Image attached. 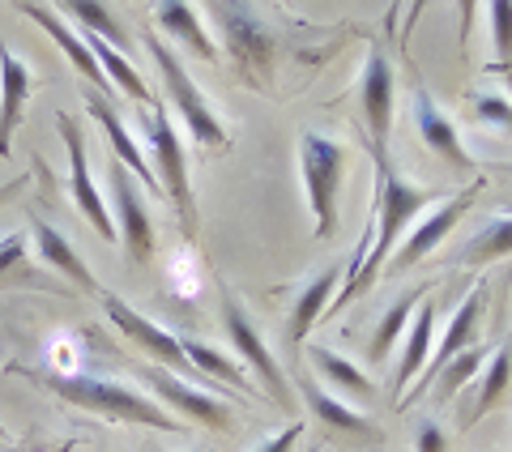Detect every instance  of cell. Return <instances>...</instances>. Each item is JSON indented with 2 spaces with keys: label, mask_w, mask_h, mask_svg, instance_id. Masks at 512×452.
Returning a JSON list of instances; mask_svg holds the SVG:
<instances>
[{
  "label": "cell",
  "mask_w": 512,
  "mask_h": 452,
  "mask_svg": "<svg viewBox=\"0 0 512 452\" xmlns=\"http://www.w3.org/2000/svg\"><path fill=\"white\" fill-rule=\"evenodd\" d=\"M13 376H26L43 384L52 397H60L64 406H77V410H90L107 418V423H128V427H154V431H167V435H180L184 431V418L167 414L158 401L141 397L137 389L116 380H99V376H82V371H52V367H30V363H13L9 367Z\"/></svg>",
  "instance_id": "6da1fadb"
},
{
  "label": "cell",
  "mask_w": 512,
  "mask_h": 452,
  "mask_svg": "<svg viewBox=\"0 0 512 452\" xmlns=\"http://www.w3.org/2000/svg\"><path fill=\"white\" fill-rule=\"evenodd\" d=\"M436 197H440L436 188H419V184L402 180L397 171L376 175V214H372V218H376V239H372V252H367V261H363V269H359V278L350 282L342 295H333L329 312L346 308L350 299L363 295V290L380 278V269L389 265V252H393L397 239H402V231L410 226V218H414V214H423V209L436 201Z\"/></svg>",
  "instance_id": "7a4b0ae2"
},
{
  "label": "cell",
  "mask_w": 512,
  "mask_h": 452,
  "mask_svg": "<svg viewBox=\"0 0 512 452\" xmlns=\"http://www.w3.org/2000/svg\"><path fill=\"white\" fill-rule=\"evenodd\" d=\"M214 18L235 73L256 90L274 86V35H269L261 13L252 5H239V0H222V5H214Z\"/></svg>",
  "instance_id": "3957f363"
},
{
  "label": "cell",
  "mask_w": 512,
  "mask_h": 452,
  "mask_svg": "<svg viewBox=\"0 0 512 452\" xmlns=\"http://www.w3.org/2000/svg\"><path fill=\"white\" fill-rule=\"evenodd\" d=\"M141 137H146V150L154 158V175L158 184L167 188V197L180 214V226L192 235L197 226V197H192V180H188V154H184V141L175 133V124L167 120V107H141Z\"/></svg>",
  "instance_id": "277c9868"
},
{
  "label": "cell",
  "mask_w": 512,
  "mask_h": 452,
  "mask_svg": "<svg viewBox=\"0 0 512 452\" xmlns=\"http://www.w3.org/2000/svg\"><path fill=\"white\" fill-rule=\"evenodd\" d=\"M342 171H346V154L333 137L320 133H303L299 137V175H303V192L312 205V235L329 239L338 231V192H342Z\"/></svg>",
  "instance_id": "5b68a950"
},
{
  "label": "cell",
  "mask_w": 512,
  "mask_h": 452,
  "mask_svg": "<svg viewBox=\"0 0 512 452\" xmlns=\"http://www.w3.org/2000/svg\"><path fill=\"white\" fill-rule=\"evenodd\" d=\"M146 52L154 56L158 73H163V86H167V99H171L175 111L184 116L188 133L197 137V145H214V150H227V145H231L227 128H222V120L210 111V103H205L201 86L188 77V69L180 64V56H175L171 47H167L163 39H154V35H146Z\"/></svg>",
  "instance_id": "8992f818"
},
{
  "label": "cell",
  "mask_w": 512,
  "mask_h": 452,
  "mask_svg": "<svg viewBox=\"0 0 512 452\" xmlns=\"http://www.w3.org/2000/svg\"><path fill=\"white\" fill-rule=\"evenodd\" d=\"M222 329H227V337H231V346H235L239 359H244L256 371L261 389L274 397V406L291 414L295 410V397H291V384H286V376H282V363H274V354H269L265 337L256 333L252 316L244 312V303H239L231 290H222Z\"/></svg>",
  "instance_id": "52a82bcc"
},
{
  "label": "cell",
  "mask_w": 512,
  "mask_h": 452,
  "mask_svg": "<svg viewBox=\"0 0 512 452\" xmlns=\"http://www.w3.org/2000/svg\"><path fill=\"white\" fill-rule=\"evenodd\" d=\"M99 295H103V312L111 316V325H116L124 337H133V342H137L141 350H146L158 367H167L171 376H180V380H197V384H205L210 393L218 389V384H210L197 367H192V363L184 359L180 337H175V333H167L163 325H154V320H150V316H141L137 308H128V303H124L120 295H107V290H99Z\"/></svg>",
  "instance_id": "ba28073f"
},
{
  "label": "cell",
  "mask_w": 512,
  "mask_h": 452,
  "mask_svg": "<svg viewBox=\"0 0 512 452\" xmlns=\"http://www.w3.org/2000/svg\"><path fill=\"white\" fill-rule=\"evenodd\" d=\"M393 94H397V77L393 64L384 60V52H367L363 77H359V103H363V120H367V145H372V163L376 175L389 171V133H393Z\"/></svg>",
  "instance_id": "9c48e42d"
},
{
  "label": "cell",
  "mask_w": 512,
  "mask_h": 452,
  "mask_svg": "<svg viewBox=\"0 0 512 452\" xmlns=\"http://www.w3.org/2000/svg\"><path fill=\"white\" fill-rule=\"evenodd\" d=\"M478 192H483V180H474L470 188H461V192H453L448 201H440V205L431 209V214H427V218H423V222L406 235V244L397 248V256H393V261L384 265V269H389V273H406V269L419 265L423 256L436 252V248H440V239H444L448 231H453V226H457L461 218H466V209L478 201Z\"/></svg>",
  "instance_id": "30bf717a"
},
{
  "label": "cell",
  "mask_w": 512,
  "mask_h": 452,
  "mask_svg": "<svg viewBox=\"0 0 512 452\" xmlns=\"http://www.w3.org/2000/svg\"><path fill=\"white\" fill-rule=\"evenodd\" d=\"M60 137H64V150H69V192H73V205L86 214V222L99 231L107 244H116L120 231H116V222H111L107 214V205H103V192L94 188V175L86 167V137H82V124H77L73 116H64L60 111Z\"/></svg>",
  "instance_id": "8fae6325"
},
{
  "label": "cell",
  "mask_w": 512,
  "mask_h": 452,
  "mask_svg": "<svg viewBox=\"0 0 512 452\" xmlns=\"http://www.w3.org/2000/svg\"><path fill=\"white\" fill-rule=\"evenodd\" d=\"M111 209H116V226H120L124 252L133 256L137 265H146L154 256V218L146 209L141 188L133 184V175H128L120 163H111Z\"/></svg>",
  "instance_id": "7c38bea8"
},
{
  "label": "cell",
  "mask_w": 512,
  "mask_h": 452,
  "mask_svg": "<svg viewBox=\"0 0 512 452\" xmlns=\"http://www.w3.org/2000/svg\"><path fill=\"white\" fill-rule=\"evenodd\" d=\"M146 380L154 384V393L167 401L171 410H180L188 423H197V427H210V431H231L235 427V418L231 410L222 406V397H214L210 389H197V384H188L180 376H171L167 367H146Z\"/></svg>",
  "instance_id": "4fadbf2b"
},
{
  "label": "cell",
  "mask_w": 512,
  "mask_h": 452,
  "mask_svg": "<svg viewBox=\"0 0 512 452\" xmlns=\"http://www.w3.org/2000/svg\"><path fill=\"white\" fill-rule=\"evenodd\" d=\"M414 124H419V141L427 145L431 154H440L448 167H457V171H470L474 167L470 150L461 145L457 124L436 107V99H431L427 90H414Z\"/></svg>",
  "instance_id": "5bb4252c"
},
{
  "label": "cell",
  "mask_w": 512,
  "mask_h": 452,
  "mask_svg": "<svg viewBox=\"0 0 512 452\" xmlns=\"http://www.w3.org/2000/svg\"><path fill=\"white\" fill-rule=\"evenodd\" d=\"M30 77L26 60L13 56V47L0 39V158H9V145H13V128L22 124V111H26V99H30Z\"/></svg>",
  "instance_id": "9a60e30c"
},
{
  "label": "cell",
  "mask_w": 512,
  "mask_h": 452,
  "mask_svg": "<svg viewBox=\"0 0 512 452\" xmlns=\"http://www.w3.org/2000/svg\"><path fill=\"white\" fill-rule=\"evenodd\" d=\"M18 9L26 13L30 22H39V26L47 30V35H52V43L60 47L64 56H69L73 69H77V73H82L86 82H90V94H99V99H107L111 86H107V77H103V69H99V60L90 56L86 39H82V35H73V30L60 22V13H56V9H47V5H30V0H26V5H18Z\"/></svg>",
  "instance_id": "2e32d148"
},
{
  "label": "cell",
  "mask_w": 512,
  "mask_h": 452,
  "mask_svg": "<svg viewBox=\"0 0 512 452\" xmlns=\"http://www.w3.org/2000/svg\"><path fill=\"white\" fill-rule=\"evenodd\" d=\"M86 111L94 116V124L107 133V141H111V150H116V158H120V167L128 171V175H137L146 188H154L158 192V175H154V167L146 163V154H141V145L128 137V128L120 124V111L111 107V99H99V94H90L86 90Z\"/></svg>",
  "instance_id": "e0dca14e"
},
{
  "label": "cell",
  "mask_w": 512,
  "mask_h": 452,
  "mask_svg": "<svg viewBox=\"0 0 512 452\" xmlns=\"http://www.w3.org/2000/svg\"><path fill=\"white\" fill-rule=\"evenodd\" d=\"M299 397L308 401V410L325 423V431H333V435H350V440H376V423L367 414H359L355 406H346L342 397H333V393H325L316 380H308L303 376L299 380Z\"/></svg>",
  "instance_id": "ac0fdd59"
},
{
  "label": "cell",
  "mask_w": 512,
  "mask_h": 452,
  "mask_svg": "<svg viewBox=\"0 0 512 452\" xmlns=\"http://www.w3.org/2000/svg\"><path fill=\"white\" fill-rule=\"evenodd\" d=\"M431 337H436V299H423L410 316V329H406V350H402V363H397V376H393V397L410 393L414 380L423 376L427 354H431Z\"/></svg>",
  "instance_id": "d6986e66"
},
{
  "label": "cell",
  "mask_w": 512,
  "mask_h": 452,
  "mask_svg": "<svg viewBox=\"0 0 512 452\" xmlns=\"http://www.w3.org/2000/svg\"><path fill=\"white\" fill-rule=\"evenodd\" d=\"M30 239H35V248H39V261H47L56 273H64V278H69L73 286L90 290V295H99V290H103L99 282H94L90 265L73 252V244L56 231V226H47V222H39V218H30Z\"/></svg>",
  "instance_id": "ffe728a7"
},
{
  "label": "cell",
  "mask_w": 512,
  "mask_h": 452,
  "mask_svg": "<svg viewBox=\"0 0 512 452\" xmlns=\"http://www.w3.org/2000/svg\"><path fill=\"white\" fill-rule=\"evenodd\" d=\"M342 273H346V265L338 261V265H329L325 273H316V278L299 290V299H295V308H291V346H303L308 329L329 312L333 290L342 286Z\"/></svg>",
  "instance_id": "44dd1931"
},
{
  "label": "cell",
  "mask_w": 512,
  "mask_h": 452,
  "mask_svg": "<svg viewBox=\"0 0 512 452\" xmlns=\"http://www.w3.org/2000/svg\"><path fill=\"white\" fill-rule=\"evenodd\" d=\"M154 22L163 26L167 35L180 39L197 60H205V64H214V60H218V47H214L210 35H205L201 13L192 9V5H180V0H163V5H154Z\"/></svg>",
  "instance_id": "7402d4cb"
},
{
  "label": "cell",
  "mask_w": 512,
  "mask_h": 452,
  "mask_svg": "<svg viewBox=\"0 0 512 452\" xmlns=\"http://www.w3.org/2000/svg\"><path fill=\"white\" fill-rule=\"evenodd\" d=\"M180 350H184V359L201 371L210 384H218V389H235V393H252V380L244 376V367L231 363L222 350L214 346H205V342H192V337H180Z\"/></svg>",
  "instance_id": "603a6c76"
},
{
  "label": "cell",
  "mask_w": 512,
  "mask_h": 452,
  "mask_svg": "<svg viewBox=\"0 0 512 452\" xmlns=\"http://www.w3.org/2000/svg\"><path fill=\"white\" fill-rule=\"evenodd\" d=\"M308 359H312V367L325 376L329 384H338L342 393H350V397H359V401H372L376 397V384H372V376L359 367V363H350L346 354H338V350H329V346H308Z\"/></svg>",
  "instance_id": "cb8c5ba5"
},
{
  "label": "cell",
  "mask_w": 512,
  "mask_h": 452,
  "mask_svg": "<svg viewBox=\"0 0 512 452\" xmlns=\"http://www.w3.org/2000/svg\"><path fill=\"white\" fill-rule=\"evenodd\" d=\"M508 384H512V337H508L500 350H495V359L487 363V376H483V384H478V393H474V410L466 414V423H461V427L470 431V427L483 423V418L504 401Z\"/></svg>",
  "instance_id": "d4e9b609"
},
{
  "label": "cell",
  "mask_w": 512,
  "mask_h": 452,
  "mask_svg": "<svg viewBox=\"0 0 512 452\" xmlns=\"http://www.w3.org/2000/svg\"><path fill=\"white\" fill-rule=\"evenodd\" d=\"M86 47H90V56L99 60V69H103L111 90H124L128 99H137L141 107H150V90H146V82H141V73L116 52V47H107L103 39H94V35H86Z\"/></svg>",
  "instance_id": "484cf974"
},
{
  "label": "cell",
  "mask_w": 512,
  "mask_h": 452,
  "mask_svg": "<svg viewBox=\"0 0 512 452\" xmlns=\"http://www.w3.org/2000/svg\"><path fill=\"white\" fill-rule=\"evenodd\" d=\"M504 256H512V214L491 218L483 231L457 252V265H491V261H504Z\"/></svg>",
  "instance_id": "4316f807"
},
{
  "label": "cell",
  "mask_w": 512,
  "mask_h": 452,
  "mask_svg": "<svg viewBox=\"0 0 512 452\" xmlns=\"http://www.w3.org/2000/svg\"><path fill=\"white\" fill-rule=\"evenodd\" d=\"M427 295V290H406L402 299L393 303L389 312H384V320H380V329L372 333V350H367V359L372 363H380V359H389V350H393V342L402 337L406 329H410V316H414V308H419V299Z\"/></svg>",
  "instance_id": "83f0119b"
},
{
  "label": "cell",
  "mask_w": 512,
  "mask_h": 452,
  "mask_svg": "<svg viewBox=\"0 0 512 452\" xmlns=\"http://www.w3.org/2000/svg\"><path fill=\"white\" fill-rule=\"evenodd\" d=\"M491 354V346H470V350H461L457 359H448L440 371H436V380H431V389H436V401H448L461 384H470L478 376V367H483V359Z\"/></svg>",
  "instance_id": "f1b7e54d"
},
{
  "label": "cell",
  "mask_w": 512,
  "mask_h": 452,
  "mask_svg": "<svg viewBox=\"0 0 512 452\" xmlns=\"http://www.w3.org/2000/svg\"><path fill=\"white\" fill-rule=\"evenodd\" d=\"M491 18V69L500 77H512V0H495L487 5Z\"/></svg>",
  "instance_id": "f546056e"
},
{
  "label": "cell",
  "mask_w": 512,
  "mask_h": 452,
  "mask_svg": "<svg viewBox=\"0 0 512 452\" xmlns=\"http://www.w3.org/2000/svg\"><path fill=\"white\" fill-rule=\"evenodd\" d=\"M64 9H69L73 18L86 26V35L103 39L107 47H116V52L128 43V39H124V30H120V22H111V13H107L103 5H94V0H73V5H64Z\"/></svg>",
  "instance_id": "4dcf8cb0"
},
{
  "label": "cell",
  "mask_w": 512,
  "mask_h": 452,
  "mask_svg": "<svg viewBox=\"0 0 512 452\" xmlns=\"http://www.w3.org/2000/svg\"><path fill=\"white\" fill-rule=\"evenodd\" d=\"M470 116H474V124L500 128V133L512 137V99H508V94H500V90L470 94Z\"/></svg>",
  "instance_id": "1f68e13d"
},
{
  "label": "cell",
  "mask_w": 512,
  "mask_h": 452,
  "mask_svg": "<svg viewBox=\"0 0 512 452\" xmlns=\"http://www.w3.org/2000/svg\"><path fill=\"white\" fill-rule=\"evenodd\" d=\"M26 261H30V252H26V235L22 231H13V235L0 239V278H5V273L26 269Z\"/></svg>",
  "instance_id": "d6a6232c"
},
{
  "label": "cell",
  "mask_w": 512,
  "mask_h": 452,
  "mask_svg": "<svg viewBox=\"0 0 512 452\" xmlns=\"http://www.w3.org/2000/svg\"><path fill=\"white\" fill-rule=\"evenodd\" d=\"M299 435H303V423H291L286 431H278V435H269V440H261L252 452H291V448L299 444Z\"/></svg>",
  "instance_id": "836d02e7"
},
{
  "label": "cell",
  "mask_w": 512,
  "mask_h": 452,
  "mask_svg": "<svg viewBox=\"0 0 512 452\" xmlns=\"http://www.w3.org/2000/svg\"><path fill=\"white\" fill-rule=\"evenodd\" d=\"M419 452H448V435H444V427L436 423V418L419 423Z\"/></svg>",
  "instance_id": "e575fe53"
},
{
  "label": "cell",
  "mask_w": 512,
  "mask_h": 452,
  "mask_svg": "<svg viewBox=\"0 0 512 452\" xmlns=\"http://www.w3.org/2000/svg\"><path fill=\"white\" fill-rule=\"evenodd\" d=\"M22 188H26V180H22V175H18V180H9V184H0V205H5L9 197H18Z\"/></svg>",
  "instance_id": "d590c367"
},
{
  "label": "cell",
  "mask_w": 512,
  "mask_h": 452,
  "mask_svg": "<svg viewBox=\"0 0 512 452\" xmlns=\"http://www.w3.org/2000/svg\"><path fill=\"white\" fill-rule=\"evenodd\" d=\"M56 452H73V440H69V444H60V448H56Z\"/></svg>",
  "instance_id": "8d00e7d4"
},
{
  "label": "cell",
  "mask_w": 512,
  "mask_h": 452,
  "mask_svg": "<svg viewBox=\"0 0 512 452\" xmlns=\"http://www.w3.org/2000/svg\"><path fill=\"white\" fill-rule=\"evenodd\" d=\"M5 440H9V431H5V427H0V444H5Z\"/></svg>",
  "instance_id": "74e56055"
},
{
  "label": "cell",
  "mask_w": 512,
  "mask_h": 452,
  "mask_svg": "<svg viewBox=\"0 0 512 452\" xmlns=\"http://www.w3.org/2000/svg\"><path fill=\"white\" fill-rule=\"evenodd\" d=\"M192 452H210V448H192Z\"/></svg>",
  "instance_id": "f35d334b"
},
{
  "label": "cell",
  "mask_w": 512,
  "mask_h": 452,
  "mask_svg": "<svg viewBox=\"0 0 512 452\" xmlns=\"http://www.w3.org/2000/svg\"><path fill=\"white\" fill-rule=\"evenodd\" d=\"M13 452H30V448H13Z\"/></svg>",
  "instance_id": "ab89813d"
},
{
  "label": "cell",
  "mask_w": 512,
  "mask_h": 452,
  "mask_svg": "<svg viewBox=\"0 0 512 452\" xmlns=\"http://www.w3.org/2000/svg\"><path fill=\"white\" fill-rule=\"evenodd\" d=\"M508 214H512V201H508Z\"/></svg>",
  "instance_id": "60d3db41"
}]
</instances>
